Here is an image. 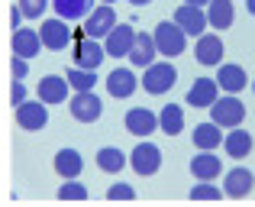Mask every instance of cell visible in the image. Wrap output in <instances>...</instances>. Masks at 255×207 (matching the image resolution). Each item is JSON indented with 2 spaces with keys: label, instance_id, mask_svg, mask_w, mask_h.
<instances>
[{
  "label": "cell",
  "instance_id": "6da1fadb",
  "mask_svg": "<svg viewBox=\"0 0 255 207\" xmlns=\"http://www.w3.org/2000/svg\"><path fill=\"white\" fill-rule=\"evenodd\" d=\"M174 81H178V68H174L171 58H162V62H152L142 68V75H139V88L145 91V94L158 97V94H168L174 88Z\"/></svg>",
  "mask_w": 255,
  "mask_h": 207
},
{
  "label": "cell",
  "instance_id": "7a4b0ae2",
  "mask_svg": "<svg viewBox=\"0 0 255 207\" xmlns=\"http://www.w3.org/2000/svg\"><path fill=\"white\" fill-rule=\"evenodd\" d=\"M210 120L220 126V130L243 126V120H246V104L239 101V94H217V101L210 104Z\"/></svg>",
  "mask_w": 255,
  "mask_h": 207
},
{
  "label": "cell",
  "instance_id": "3957f363",
  "mask_svg": "<svg viewBox=\"0 0 255 207\" xmlns=\"http://www.w3.org/2000/svg\"><path fill=\"white\" fill-rule=\"evenodd\" d=\"M152 39H155V52L165 55V58H178L181 52L187 49V36L174 19H162V23L155 26V32H152Z\"/></svg>",
  "mask_w": 255,
  "mask_h": 207
},
{
  "label": "cell",
  "instance_id": "277c9868",
  "mask_svg": "<svg viewBox=\"0 0 255 207\" xmlns=\"http://www.w3.org/2000/svg\"><path fill=\"white\" fill-rule=\"evenodd\" d=\"M39 39H42V49H52V52H62L68 49L71 42H75V29L68 26V19L55 16V19H42V26H39Z\"/></svg>",
  "mask_w": 255,
  "mask_h": 207
},
{
  "label": "cell",
  "instance_id": "5b68a950",
  "mask_svg": "<svg viewBox=\"0 0 255 207\" xmlns=\"http://www.w3.org/2000/svg\"><path fill=\"white\" fill-rule=\"evenodd\" d=\"M126 162H129V169L136 172L139 178H152L158 169H162V149H158L155 143H149V139H142V143L129 152Z\"/></svg>",
  "mask_w": 255,
  "mask_h": 207
},
{
  "label": "cell",
  "instance_id": "8992f818",
  "mask_svg": "<svg viewBox=\"0 0 255 207\" xmlns=\"http://www.w3.org/2000/svg\"><path fill=\"white\" fill-rule=\"evenodd\" d=\"M117 10H113V3H94L91 13L81 19V36H91V39H104L107 32L113 29V23H117Z\"/></svg>",
  "mask_w": 255,
  "mask_h": 207
},
{
  "label": "cell",
  "instance_id": "52a82bcc",
  "mask_svg": "<svg viewBox=\"0 0 255 207\" xmlns=\"http://www.w3.org/2000/svg\"><path fill=\"white\" fill-rule=\"evenodd\" d=\"M65 104H68L71 117H75L78 123H97L100 113H104V101H100L94 91H75Z\"/></svg>",
  "mask_w": 255,
  "mask_h": 207
},
{
  "label": "cell",
  "instance_id": "ba28073f",
  "mask_svg": "<svg viewBox=\"0 0 255 207\" xmlns=\"http://www.w3.org/2000/svg\"><path fill=\"white\" fill-rule=\"evenodd\" d=\"M13 110H16V126L26 130V133H39V130H45V123H49V104H42L39 97L36 101L26 97V101L16 104Z\"/></svg>",
  "mask_w": 255,
  "mask_h": 207
},
{
  "label": "cell",
  "instance_id": "9c48e42d",
  "mask_svg": "<svg viewBox=\"0 0 255 207\" xmlns=\"http://www.w3.org/2000/svg\"><path fill=\"white\" fill-rule=\"evenodd\" d=\"M104 88H107V94L117 97V101H129L139 88V75L132 68H126V65H117V68L104 78Z\"/></svg>",
  "mask_w": 255,
  "mask_h": 207
},
{
  "label": "cell",
  "instance_id": "30bf717a",
  "mask_svg": "<svg viewBox=\"0 0 255 207\" xmlns=\"http://www.w3.org/2000/svg\"><path fill=\"white\" fill-rule=\"evenodd\" d=\"M223 178V198H230V201H243V198H249L255 191V175L246 165H236V169H230Z\"/></svg>",
  "mask_w": 255,
  "mask_h": 207
},
{
  "label": "cell",
  "instance_id": "8fae6325",
  "mask_svg": "<svg viewBox=\"0 0 255 207\" xmlns=\"http://www.w3.org/2000/svg\"><path fill=\"white\" fill-rule=\"evenodd\" d=\"M223 52H226V45H223V39H220V32L213 29V32H200L197 36V45H194V58H197L200 65H207V68H213V65H220L223 62Z\"/></svg>",
  "mask_w": 255,
  "mask_h": 207
},
{
  "label": "cell",
  "instance_id": "7c38bea8",
  "mask_svg": "<svg viewBox=\"0 0 255 207\" xmlns=\"http://www.w3.org/2000/svg\"><path fill=\"white\" fill-rule=\"evenodd\" d=\"M213 81H217V88L223 91V94H239V91L249 88V75H246V68L236 65V62H220Z\"/></svg>",
  "mask_w": 255,
  "mask_h": 207
},
{
  "label": "cell",
  "instance_id": "4fadbf2b",
  "mask_svg": "<svg viewBox=\"0 0 255 207\" xmlns=\"http://www.w3.org/2000/svg\"><path fill=\"white\" fill-rule=\"evenodd\" d=\"M132 36H136V29H132L129 23H113V29L104 36V55L110 58H126V52H129L132 45Z\"/></svg>",
  "mask_w": 255,
  "mask_h": 207
},
{
  "label": "cell",
  "instance_id": "5bb4252c",
  "mask_svg": "<svg viewBox=\"0 0 255 207\" xmlns=\"http://www.w3.org/2000/svg\"><path fill=\"white\" fill-rule=\"evenodd\" d=\"M75 62L71 65H78V68H91V71H97L100 65H104V42L100 39H91V36H81L75 42Z\"/></svg>",
  "mask_w": 255,
  "mask_h": 207
},
{
  "label": "cell",
  "instance_id": "9a60e30c",
  "mask_svg": "<svg viewBox=\"0 0 255 207\" xmlns=\"http://www.w3.org/2000/svg\"><path fill=\"white\" fill-rule=\"evenodd\" d=\"M36 97L42 104H65L71 97V88H68V81H65V75H45V78H39V84H36Z\"/></svg>",
  "mask_w": 255,
  "mask_h": 207
},
{
  "label": "cell",
  "instance_id": "2e32d148",
  "mask_svg": "<svg viewBox=\"0 0 255 207\" xmlns=\"http://www.w3.org/2000/svg\"><path fill=\"white\" fill-rule=\"evenodd\" d=\"M10 45H13V55L26 58V62H32V58L42 52V39H39V29H32V26H16V29H13Z\"/></svg>",
  "mask_w": 255,
  "mask_h": 207
},
{
  "label": "cell",
  "instance_id": "e0dca14e",
  "mask_svg": "<svg viewBox=\"0 0 255 207\" xmlns=\"http://www.w3.org/2000/svg\"><path fill=\"white\" fill-rule=\"evenodd\" d=\"M123 126H126V133L145 139V136H152V133L158 130V117L149 110V107H132V110L123 117Z\"/></svg>",
  "mask_w": 255,
  "mask_h": 207
},
{
  "label": "cell",
  "instance_id": "ac0fdd59",
  "mask_svg": "<svg viewBox=\"0 0 255 207\" xmlns=\"http://www.w3.org/2000/svg\"><path fill=\"white\" fill-rule=\"evenodd\" d=\"M171 19L181 26V29H184V36H194V39L207 29V13H204V6H194V3H181L178 10H174Z\"/></svg>",
  "mask_w": 255,
  "mask_h": 207
},
{
  "label": "cell",
  "instance_id": "d6986e66",
  "mask_svg": "<svg viewBox=\"0 0 255 207\" xmlns=\"http://www.w3.org/2000/svg\"><path fill=\"white\" fill-rule=\"evenodd\" d=\"M191 175L197 182H217L223 175V162H220V156H213V149H200L191 159Z\"/></svg>",
  "mask_w": 255,
  "mask_h": 207
},
{
  "label": "cell",
  "instance_id": "ffe728a7",
  "mask_svg": "<svg viewBox=\"0 0 255 207\" xmlns=\"http://www.w3.org/2000/svg\"><path fill=\"white\" fill-rule=\"evenodd\" d=\"M126 55H129V65H132V68H145V65L155 62L158 52H155V39H152V32H136Z\"/></svg>",
  "mask_w": 255,
  "mask_h": 207
},
{
  "label": "cell",
  "instance_id": "44dd1931",
  "mask_svg": "<svg viewBox=\"0 0 255 207\" xmlns=\"http://www.w3.org/2000/svg\"><path fill=\"white\" fill-rule=\"evenodd\" d=\"M207 26H213L217 32L230 29L233 23H236V6H233V0H207Z\"/></svg>",
  "mask_w": 255,
  "mask_h": 207
},
{
  "label": "cell",
  "instance_id": "7402d4cb",
  "mask_svg": "<svg viewBox=\"0 0 255 207\" xmlns=\"http://www.w3.org/2000/svg\"><path fill=\"white\" fill-rule=\"evenodd\" d=\"M217 94H220V88H217V81H213V78H197V81L187 88L184 104L197 107V110H207V107L217 101Z\"/></svg>",
  "mask_w": 255,
  "mask_h": 207
},
{
  "label": "cell",
  "instance_id": "603a6c76",
  "mask_svg": "<svg viewBox=\"0 0 255 207\" xmlns=\"http://www.w3.org/2000/svg\"><path fill=\"white\" fill-rule=\"evenodd\" d=\"M223 152L226 156H233V159H246V156H252V133L249 130H243V126H233L230 133H223Z\"/></svg>",
  "mask_w": 255,
  "mask_h": 207
},
{
  "label": "cell",
  "instance_id": "cb8c5ba5",
  "mask_svg": "<svg viewBox=\"0 0 255 207\" xmlns=\"http://www.w3.org/2000/svg\"><path fill=\"white\" fill-rule=\"evenodd\" d=\"M52 165H55L58 178H81V172H84V159L78 149H58Z\"/></svg>",
  "mask_w": 255,
  "mask_h": 207
},
{
  "label": "cell",
  "instance_id": "d4e9b609",
  "mask_svg": "<svg viewBox=\"0 0 255 207\" xmlns=\"http://www.w3.org/2000/svg\"><path fill=\"white\" fill-rule=\"evenodd\" d=\"M191 139H194L197 149H220V143H223V130H220L213 120H210V123H197L194 133H191Z\"/></svg>",
  "mask_w": 255,
  "mask_h": 207
},
{
  "label": "cell",
  "instance_id": "484cf974",
  "mask_svg": "<svg viewBox=\"0 0 255 207\" xmlns=\"http://www.w3.org/2000/svg\"><path fill=\"white\" fill-rule=\"evenodd\" d=\"M52 6H55V13L62 19H68V23H81L87 13H91L94 0H52Z\"/></svg>",
  "mask_w": 255,
  "mask_h": 207
},
{
  "label": "cell",
  "instance_id": "4316f807",
  "mask_svg": "<svg viewBox=\"0 0 255 207\" xmlns=\"http://www.w3.org/2000/svg\"><path fill=\"white\" fill-rule=\"evenodd\" d=\"M158 130L168 133V136H178L184 130V110H181V104H165L158 110Z\"/></svg>",
  "mask_w": 255,
  "mask_h": 207
},
{
  "label": "cell",
  "instance_id": "83f0119b",
  "mask_svg": "<svg viewBox=\"0 0 255 207\" xmlns=\"http://www.w3.org/2000/svg\"><path fill=\"white\" fill-rule=\"evenodd\" d=\"M97 169L107 172V175H120V172L126 169V152L117 149V146H104V149L97 152Z\"/></svg>",
  "mask_w": 255,
  "mask_h": 207
},
{
  "label": "cell",
  "instance_id": "f1b7e54d",
  "mask_svg": "<svg viewBox=\"0 0 255 207\" xmlns=\"http://www.w3.org/2000/svg\"><path fill=\"white\" fill-rule=\"evenodd\" d=\"M65 81H68L71 91H94V84H97L100 78H97V71H91V68L71 65V68H65Z\"/></svg>",
  "mask_w": 255,
  "mask_h": 207
},
{
  "label": "cell",
  "instance_id": "f546056e",
  "mask_svg": "<svg viewBox=\"0 0 255 207\" xmlns=\"http://www.w3.org/2000/svg\"><path fill=\"white\" fill-rule=\"evenodd\" d=\"M84 198H87V188L78 178H65L58 185V201H84Z\"/></svg>",
  "mask_w": 255,
  "mask_h": 207
},
{
  "label": "cell",
  "instance_id": "4dcf8cb0",
  "mask_svg": "<svg viewBox=\"0 0 255 207\" xmlns=\"http://www.w3.org/2000/svg\"><path fill=\"white\" fill-rule=\"evenodd\" d=\"M223 198V188H217L213 182H197L191 188V201H220Z\"/></svg>",
  "mask_w": 255,
  "mask_h": 207
},
{
  "label": "cell",
  "instance_id": "1f68e13d",
  "mask_svg": "<svg viewBox=\"0 0 255 207\" xmlns=\"http://www.w3.org/2000/svg\"><path fill=\"white\" fill-rule=\"evenodd\" d=\"M16 6H19V13H23V19H42L49 0H16Z\"/></svg>",
  "mask_w": 255,
  "mask_h": 207
},
{
  "label": "cell",
  "instance_id": "d6a6232c",
  "mask_svg": "<svg viewBox=\"0 0 255 207\" xmlns=\"http://www.w3.org/2000/svg\"><path fill=\"white\" fill-rule=\"evenodd\" d=\"M132 198H136V188L126 182H113L107 188V201H132Z\"/></svg>",
  "mask_w": 255,
  "mask_h": 207
},
{
  "label": "cell",
  "instance_id": "836d02e7",
  "mask_svg": "<svg viewBox=\"0 0 255 207\" xmlns=\"http://www.w3.org/2000/svg\"><path fill=\"white\" fill-rule=\"evenodd\" d=\"M10 75H13V81H26V75H29V62H26V58H19V55H13Z\"/></svg>",
  "mask_w": 255,
  "mask_h": 207
},
{
  "label": "cell",
  "instance_id": "e575fe53",
  "mask_svg": "<svg viewBox=\"0 0 255 207\" xmlns=\"http://www.w3.org/2000/svg\"><path fill=\"white\" fill-rule=\"evenodd\" d=\"M26 97H29V91H26V81H13V88H10V104L16 107V104H23Z\"/></svg>",
  "mask_w": 255,
  "mask_h": 207
},
{
  "label": "cell",
  "instance_id": "d590c367",
  "mask_svg": "<svg viewBox=\"0 0 255 207\" xmlns=\"http://www.w3.org/2000/svg\"><path fill=\"white\" fill-rule=\"evenodd\" d=\"M10 26H13V29H16V26H23V13H19V6H16V3L10 6Z\"/></svg>",
  "mask_w": 255,
  "mask_h": 207
},
{
  "label": "cell",
  "instance_id": "8d00e7d4",
  "mask_svg": "<svg viewBox=\"0 0 255 207\" xmlns=\"http://www.w3.org/2000/svg\"><path fill=\"white\" fill-rule=\"evenodd\" d=\"M126 3H132V6H145V3H152V0H126Z\"/></svg>",
  "mask_w": 255,
  "mask_h": 207
},
{
  "label": "cell",
  "instance_id": "74e56055",
  "mask_svg": "<svg viewBox=\"0 0 255 207\" xmlns=\"http://www.w3.org/2000/svg\"><path fill=\"white\" fill-rule=\"evenodd\" d=\"M246 10H249L252 16H255V0H246Z\"/></svg>",
  "mask_w": 255,
  "mask_h": 207
},
{
  "label": "cell",
  "instance_id": "f35d334b",
  "mask_svg": "<svg viewBox=\"0 0 255 207\" xmlns=\"http://www.w3.org/2000/svg\"><path fill=\"white\" fill-rule=\"evenodd\" d=\"M184 3H194V6H207V0H184Z\"/></svg>",
  "mask_w": 255,
  "mask_h": 207
},
{
  "label": "cell",
  "instance_id": "ab89813d",
  "mask_svg": "<svg viewBox=\"0 0 255 207\" xmlns=\"http://www.w3.org/2000/svg\"><path fill=\"white\" fill-rule=\"evenodd\" d=\"M100 3H117V0H100Z\"/></svg>",
  "mask_w": 255,
  "mask_h": 207
},
{
  "label": "cell",
  "instance_id": "60d3db41",
  "mask_svg": "<svg viewBox=\"0 0 255 207\" xmlns=\"http://www.w3.org/2000/svg\"><path fill=\"white\" fill-rule=\"evenodd\" d=\"M249 84H252V94H255V81H249Z\"/></svg>",
  "mask_w": 255,
  "mask_h": 207
}]
</instances>
